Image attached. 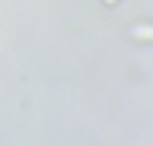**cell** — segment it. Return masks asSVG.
<instances>
[{"instance_id":"2","label":"cell","mask_w":153,"mask_h":146,"mask_svg":"<svg viewBox=\"0 0 153 146\" xmlns=\"http://www.w3.org/2000/svg\"><path fill=\"white\" fill-rule=\"evenodd\" d=\"M108 3H115V0H108Z\"/></svg>"},{"instance_id":"1","label":"cell","mask_w":153,"mask_h":146,"mask_svg":"<svg viewBox=\"0 0 153 146\" xmlns=\"http://www.w3.org/2000/svg\"><path fill=\"white\" fill-rule=\"evenodd\" d=\"M134 35H137V38H153V29H137Z\"/></svg>"}]
</instances>
